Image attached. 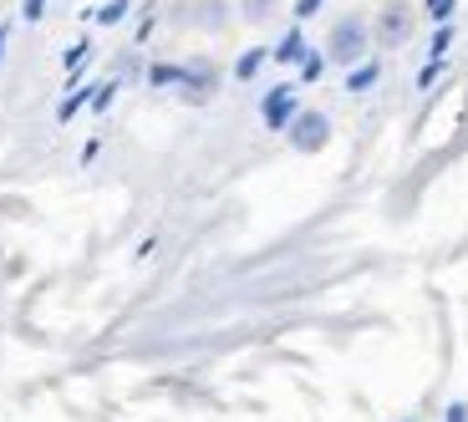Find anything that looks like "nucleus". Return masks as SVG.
<instances>
[{
    "label": "nucleus",
    "mask_w": 468,
    "mask_h": 422,
    "mask_svg": "<svg viewBox=\"0 0 468 422\" xmlns=\"http://www.w3.org/2000/svg\"><path fill=\"white\" fill-rule=\"evenodd\" d=\"M311 11H321V0H295V21H305Z\"/></svg>",
    "instance_id": "obj_12"
},
{
    "label": "nucleus",
    "mask_w": 468,
    "mask_h": 422,
    "mask_svg": "<svg viewBox=\"0 0 468 422\" xmlns=\"http://www.w3.org/2000/svg\"><path fill=\"white\" fill-rule=\"evenodd\" d=\"M321 67H326V57H305V71H301V77H305V82H316Z\"/></svg>",
    "instance_id": "obj_11"
},
{
    "label": "nucleus",
    "mask_w": 468,
    "mask_h": 422,
    "mask_svg": "<svg viewBox=\"0 0 468 422\" xmlns=\"http://www.w3.org/2000/svg\"><path fill=\"white\" fill-rule=\"evenodd\" d=\"M0 51H5V36H0Z\"/></svg>",
    "instance_id": "obj_13"
},
{
    "label": "nucleus",
    "mask_w": 468,
    "mask_h": 422,
    "mask_svg": "<svg viewBox=\"0 0 468 422\" xmlns=\"http://www.w3.org/2000/svg\"><path fill=\"white\" fill-rule=\"evenodd\" d=\"M275 5H281V0H239L245 21H265V16H275Z\"/></svg>",
    "instance_id": "obj_8"
},
{
    "label": "nucleus",
    "mask_w": 468,
    "mask_h": 422,
    "mask_svg": "<svg viewBox=\"0 0 468 422\" xmlns=\"http://www.w3.org/2000/svg\"><path fill=\"white\" fill-rule=\"evenodd\" d=\"M367 47H372V21L341 16V21L326 31V51H321V57H326L331 67H356V61L367 57Z\"/></svg>",
    "instance_id": "obj_1"
},
{
    "label": "nucleus",
    "mask_w": 468,
    "mask_h": 422,
    "mask_svg": "<svg viewBox=\"0 0 468 422\" xmlns=\"http://www.w3.org/2000/svg\"><path fill=\"white\" fill-rule=\"evenodd\" d=\"M377 77H382V61H367L362 71H351V92H367V87H372Z\"/></svg>",
    "instance_id": "obj_7"
},
{
    "label": "nucleus",
    "mask_w": 468,
    "mask_h": 422,
    "mask_svg": "<svg viewBox=\"0 0 468 422\" xmlns=\"http://www.w3.org/2000/svg\"><path fill=\"white\" fill-rule=\"evenodd\" d=\"M412 31H418V11H412L408 0H387L382 11H377V21H372V47L398 51V47L412 41Z\"/></svg>",
    "instance_id": "obj_2"
},
{
    "label": "nucleus",
    "mask_w": 468,
    "mask_h": 422,
    "mask_svg": "<svg viewBox=\"0 0 468 422\" xmlns=\"http://www.w3.org/2000/svg\"><path fill=\"white\" fill-rule=\"evenodd\" d=\"M260 67H265V47H260V51H245V57H239V67H234V77H239V82H250Z\"/></svg>",
    "instance_id": "obj_6"
},
{
    "label": "nucleus",
    "mask_w": 468,
    "mask_h": 422,
    "mask_svg": "<svg viewBox=\"0 0 468 422\" xmlns=\"http://www.w3.org/2000/svg\"><path fill=\"white\" fill-rule=\"evenodd\" d=\"M275 57H281V61H295V57H301V26H291V36L281 41V51H275Z\"/></svg>",
    "instance_id": "obj_9"
},
{
    "label": "nucleus",
    "mask_w": 468,
    "mask_h": 422,
    "mask_svg": "<svg viewBox=\"0 0 468 422\" xmlns=\"http://www.w3.org/2000/svg\"><path fill=\"white\" fill-rule=\"evenodd\" d=\"M422 5H428V16H433V21H448L458 0H422Z\"/></svg>",
    "instance_id": "obj_10"
},
{
    "label": "nucleus",
    "mask_w": 468,
    "mask_h": 422,
    "mask_svg": "<svg viewBox=\"0 0 468 422\" xmlns=\"http://www.w3.org/2000/svg\"><path fill=\"white\" fill-rule=\"evenodd\" d=\"M188 21L204 26V31H224V21H229V5H224V0H194V5H188Z\"/></svg>",
    "instance_id": "obj_5"
},
{
    "label": "nucleus",
    "mask_w": 468,
    "mask_h": 422,
    "mask_svg": "<svg viewBox=\"0 0 468 422\" xmlns=\"http://www.w3.org/2000/svg\"><path fill=\"white\" fill-rule=\"evenodd\" d=\"M285 138H291L295 153H321L331 142V118L321 112V107H301V112H295V122L285 128Z\"/></svg>",
    "instance_id": "obj_3"
},
{
    "label": "nucleus",
    "mask_w": 468,
    "mask_h": 422,
    "mask_svg": "<svg viewBox=\"0 0 468 422\" xmlns=\"http://www.w3.org/2000/svg\"><path fill=\"white\" fill-rule=\"evenodd\" d=\"M295 112H301V102H295V87H275V92L265 97V128L285 132L295 122Z\"/></svg>",
    "instance_id": "obj_4"
}]
</instances>
